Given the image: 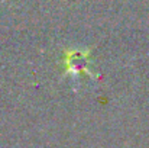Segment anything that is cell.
Instances as JSON below:
<instances>
[{"instance_id": "1", "label": "cell", "mask_w": 149, "mask_h": 148, "mask_svg": "<svg viewBox=\"0 0 149 148\" xmlns=\"http://www.w3.org/2000/svg\"><path fill=\"white\" fill-rule=\"evenodd\" d=\"M64 64H65L67 73H71V74L88 73V67H90L88 51H80V49L67 51L64 57Z\"/></svg>"}]
</instances>
